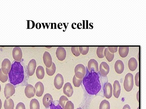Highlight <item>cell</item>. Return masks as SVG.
Instances as JSON below:
<instances>
[{"mask_svg":"<svg viewBox=\"0 0 146 109\" xmlns=\"http://www.w3.org/2000/svg\"><path fill=\"white\" fill-rule=\"evenodd\" d=\"M110 105L108 101L104 100L100 103L99 109H110Z\"/></svg>","mask_w":146,"mask_h":109,"instance_id":"obj_28","label":"cell"},{"mask_svg":"<svg viewBox=\"0 0 146 109\" xmlns=\"http://www.w3.org/2000/svg\"><path fill=\"white\" fill-rule=\"evenodd\" d=\"M76 109H82L81 108H78Z\"/></svg>","mask_w":146,"mask_h":109,"instance_id":"obj_44","label":"cell"},{"mask_svg":"<svg viewBox=\"0 0 146 109\" xmlns=\"http://www.w3.org/2000/svg\"><path fill=\"white\" fill-rule=\"evenodd\" d=\"M105 47H98L97 49V54L98 57L100 58H102L104 57V50Z\"/></svg>","mask_w":146,"mask_h":109,"instance_id":"obj_31","label":"cell"},{"mask_svg":"<svg viewBox=\"0 0 146 109\" xmlns=\"http://www.w3.org/2000/svg\"><path fill=\"white\" fill-rule=\"evenodd\" d=\"M104 95L106 98L109 99L112 96L113 89L111 84L107 83L105 84L104 87Z\"/></svg>","mask_w":146,"mask_h":109,"instance_id":"obj_12","label":"cell"},{"mask_svg":"<svg viewBox=\"0 0 146 109\" xmlns=\"http://www.w3.org/2000/svg\"><path fill=\"white\" fill-rule=\"evenodd\" d=\"M82 79L77 78L75 75L73 77V83L76 87H79L81 85Z\"/></svg>","mask_w":146,"mask_h":109,"instance_id":"obj_30","label":"cell"},{"mask_svg":"<svg viewBox=\"0 0 146 109\" xmlns=\"http://www.w3.org/2000/svg\"><path fill=\"white\" fill-rule=\"evenodd\" d=\"M136 97L138 101L139 102V91H138L137 93Z\"/></svg>","mask_w":146,"mask_h":109,"instance_id":"obj_41","label":"cell"},{"mask_svg":"<svg viewBox=\"0 0 146 109\" xmlns=\"http://www.w3.org/2000/svg\"><path fill=\"white\" fill-rule=\"evenodd\" d=\"M74 104L71 101H68L66 103L64 109H74Z\"/></svg>","mask_w":146,"mask_h":109,"instance_id":"obj_35","label":"cell"},{"mask_svg":"<svg viewBox=\"0 0 146 109\" xmlns=\"http://www.w3.org/2000/svg\"><path fill=\"white\" fill-rule=\"evenodd\" d=\"M15 88L13 85L10 83L6 84L4 88V94L6 99L12 96L15 93Z\"/></svg>","mask_w":146,"mask_h":109,"instance_id":"obj_5","label":"cell"},{"mask_svg":"<svg viewBox=\"0 0 146 109\" xmlns=\"http://www.w3.org/2000/svg\"><path fill=\"white\" fill-rule=\"evenodd\" d=\"M113 95L117 98L119 97L121 93V88L119 82L116 80L114 81L113 84Z\"/></svg>","mask_w":146,"mask_h":109,"instance_id":"obj_18","label":"cell"},{"mask_svg":"<svg viewBox=\"0 0 146 109\" xmlns=\"http://www.w3.org/2000/svg\"><path fill=\"white\" fill-rule=\"evenodd\" d=\"M129 51V47H120L119 49V53L122 58L126 57L128 54Z\"/></svg>","mask_w":146,"mask_h":109,"instance_id":"obj_23","label":"cell"},{"mask_svg":"<svg viewBox=\"0 0 146 109\" xmlns=\"http://www.w3.org/2000/svg\"><path fill=\"white\" fill-rule=\"evenodd\" d=\"M36 64L35 59H32L29 62L27 67V72L30 76H33L34 74Z\"/></svg>","mask_w":146,"mask_h":109,"instance_id":"obj_11","label":"cell"},{"mask_svg":"<svg viewBox=\"0 0 146 109\" xmlns=\"http://www.w3.org/2000/svg\"><path fill=\"white\" fill-rule=\"evenodd\" d=\"M89 48V47H79L80 52L83 55H86L88 52Z\"/></svg>","mask_w":146,"mask_h":109,"instance_id":"obj_34","label":"cell"},{"mask_svg":"<svg viewBox=\"0 0 146 109\" xmlns=\"http://www.w3.org/2000/svg\"><path fill=\"white\" fill-rule=\"evenodd\" d=\"M50 106V109H63L59 104L56 105L52 102H51Z\"/></svg>","mask_w":146,"mask_h":109,"instance_id":"obj_36","label":"cell"},{"mask_svg":"<svg viewBox=\"0 0 146 109\" xmlns=\"http://www.w3.org/2000/svg\"><path fill=\"white\" fill-rule=\"evenodd\" d=\"M12 55L14 60L16 61H20L22 57V52L21 48L19 47H15L13 49Z\"/></svg>","mask_w":146,"mask_h":109,"instance_id":"obj_7","label":"cell"},{"mask_svg":"<svg viewBox=\"0 0 146 109\" xmlns=\"http://www.w3.org/2000/svg\"><path fill=\"white\" fill-rule=\"evenodd\" d=\"M35 92V89L33 85L30 84L26 85L25 89V93L27 98H30L34 97Z\"/></svg>","mask_w":146,"mask_h":109,"instance_id":"obj_10","label":"cell"},{"mask_svg":"<svg viewBox=\"0 0 146 109\" xmlns=\"http://www.w3.org/2000/svg\"><path fill=\"white\" fill-rule=\"evenodd\" d=\"M43 60L44 64L47 67L50 68L52 65V56L47 51L44 52L43 56Z\"/></svg>","mask_w":146,"mask_h":109,"instance_id":"obj_13","label":"cell"},{"mask_svg":"<svg viewBox=\"0 0 146 109\" xmlns=\"http://www.w3.org/2000/svg\"><path fill=\"white\" fill-rule=\"evenodd\" d=\"M53 101V99L51 94L47 93L44 95L43 99V102L46 108H49Z\"/></svg>","mask_w":146,"mask_h":109,"instance_id":"obj_19","label":"cell"},{"mask_svg":"<svg viewBox=\"0 0 146 109\" xmlns=\"http://www.w3.org/2000/svg\"><path fill=\"white\" fill-rule=\"evenodd\" d=\"M88 68L89 72L93 70L97 73L99 71L98 62L94 59H91L88 62Z\"/></svg>","mask_w":146,"mask_h":109,"instance_id":"obj_14","label":"cell"},{"mask_svg":"<svg viewBox=\"0 0 146 109\" xmlns=\"http://www.w3.org/2000/svg\"><path fill=\"white\" fill-rule=\"evenodd\" d=\"M137 109H139V107Z\"/></svg>","mask_w":146,"mask_h":109,"instance_id":"obj_45","label":"cell"},{"mask_svg":"<svg viewBox=\"0 0 146 109\" xmlns=\"http://www.w3.org/2000/svg\"><path fill=\"white\" fill-rule=\"evenodd\" d=\"M71 51L73 54L76 56H79L80 54L79 50V47H71Z\"/></svg>","mask_w":146,"mask_h":109,"instance_id":"obj_32","label":"cell"},{"mask_svg":"<svg viewBox=\"0 0 146 109\" xmlns=\"http://www.w3.org/2000/svg\"><path fill=\"white\" fill-rule=\"evenodd\" d=\"M35 87L36 90V96L38 97L42 96L44 90V87L43 84L40 81H38L35 84Z\"/></svg>","mask_w":146,"mask_h":109,"instance_id":"obj_17","label":"cell"},{"mask_svg":"<svg viewBox=\"0 0 146 109\" xmlns=\"http://www.w3.org/2000/svg\"><path fill=\"white\" fill-rule=\"evenodd\" d=\"M30 109H40V104L37 99H32L30 103Z\"/></svg>","mask_w":146,"mask_h":109,"instance_id":"obj_26","label":"cell"},{"mask_svg":"<svg viewBox=\"0 0 146 109\" xmlns=\"http://www.w3.org/2000/svg\"><path fill=\"white\" fill-rule=\"evenodd\" d=\"M64 94L68 97H70L74 93V89L71 84L69 82L66 83L64 86L63 89Z\"/></svg>","mask_w":146,"mask_h":109,"instance_id":"obj_16","label":"cell"},{"mask_svg":"<svg viewBox=\"0 0 146 109\" xmlns=\"http://www.w3.org/2000/svg\"><path fill=\"white\" fill-rule=\"evenodd\" d=\"M64 83V79L62 76L58 74L55 77L54 80V84L55 87L58 89H61Z\"/></svg>","mask_w":146,"mask_h":109,"instance_id":"obj_8","label":"cell"},{"mask_svg":"<svg viewBox=\"0 0 146 109\" xmlns=\"http://www.w3.org/2000/svg\"><path fill=\"white\" fill-rule=\"evenodd\" d=\"M68 101L67 97L64 95H62L59 99V103L63 109H64L66 104Z\"/></svg>","mask_w":146,"mask_h":109,"instance_id":"obj_29","label":"cell"},{"mask_svg":"<svg viewBox=\"0 0 146 109\" xmlns=\"http://www.w3.org/2000/svg\"><path fill=\"white\" fill-rule=\"evenodd\" d=\"M110 71V67L107 63L106 62H102L100 65V74L104 76L107 75Z\"/></svg>","mask_w":146,"mask_h":109,"instance_id":"obj_15","label":"cell"},{"mask_svg":"<svg viewBox=\"0 0 146 109\" xmlns=\"http://www.w3.org/2000/svg\"><path fill=\"white\" fill-rule=\"evenodd\" d=\"M115 68L117 73L121 74L124 70V66L123 62L120 60H117L115 64Z\"/></svg>","mask_w":146,"mask_h":109,"instance_id":"obj_20","label":"cell"},{"mask_svg":"<svg viewBox=\"0 0 146 109\" xmlns=\"http://www.w3.org/2000/svg\"><path fill=\"white\" fill-rule=\"evenodd\" d=\"M8 79V75L4 74L2 72L1 69H0V80L2 83H4Z\"/></svg>","mask_w":146,"mask_h":109,"instance_id":"obj_33","label":"cell"},{"mask_svg":"<svg viewBox=\"0 0 146 109\" xmlns=\"http://www.w3.org/2000/svg\"><path fill=\"white\" fill-rule=\"evenodd\" d=\"M117 47H108V49L110 52L113 54L117 52Z\"/></svg>","mask_w":146,"mask_h":109,"instance_id":"obj_39","label":"cell"},{"mask_svg":"<svg viewBox=\"0 0 146 109\" xmlns=\"http://www.w3.org/2000/svg\"><path fill=\"white\" fill-rule=\"evenodd\" d=\"M4 106L5 109H13L14 107V103L13 100L9 98L5 100Z\"/></svg>","mask_w":146,"mask_h":109,"instance_id":"obj_22","label":"cell"},{"mask_svg":"<svg viewBox=\"0 0 146 109\" xmlns=\"http://www.w3.org/2000/svg\"><path fill=\"white\" fill-rule=\"evenodd\" d=\"M86 68V74L84 78L83 83L89 94L96 95L101 90L102 85L98 73L92 70L89 72Z\"/></svg>","mask_w":146,"mask_h":109,"instance_id":"obj_1","label":"cell"},{"mask_svg":"<svg viewBox=\"0 0 146 109\" xmlns=\"http://www.w3.org/2000/svg\"><path fill=\"white\" fill-rule=\"evenodd\" d=\"M2 106V102L1 99L0 98V109H1Z\"/></svg>","mask_w":146,"mask_h":109,"instance_id":"obj_42","label":"cell"},{"mask_svg":"<svg viewBox=\"0 0 146 109\" xmlns=\"http://www.w3.org/2000/svg\"><path fill=\"white\" fill-rule=\"evenodd\" d=\"M133 76L129 73L125 76L124 83V88L127 92H130L133 88Z\"/></svg>","mask_w":146,"mask_h":109,"instance_id":"obj_3","label":"cell"},{"mask_svg":"<svg viewBox=\"0 0 146 109\" xmlns=\"http://www.w3.org/2000/svg\"><path fill=\"white\" fill-rule=\"evenodd\" d=\"M104 53V56L108 62H111L113 60L114 57V54L111 53L109 51L108 48L105 49Z\"/></svg>","mask_w":146,"mask_h":109,"instance_id":"obj_25","label":"cell"},{"mask_svg":"<svg viewBox=\"0 0 146 109\" xmlns=\"http://www.w3.org/2000/svg\"><path fill=\"white\" fill-rule=\"evenodd\" d=\"M8 76L9 81L13 85H16L22 82L24 79V70L20 62L16 61L13 63Z\"/></svg>","mask_w":146,"mask_h":109,"instance_id":"obj_2","label":"cell"},{"mask_svg":"<svg viewBox=\"0 0 146 109\" xmlns=\"http://www.w3.org/2000/svg\"><path fill=\"white\" fill-rule=\"evenodd\" d=\"M128 66L129 69L131 71H134L136 69L138 63L135 58L132 57L130 58L128 62Z\"/></svg>","mask_w":146,"mask_h":109,"instance_id":"obj_21","label":"cell"},{"mask_svg":"<svg viewBox=\"0 0 146 109\" xmlns=\"http://www.w3.org/2000/svg\"><path fill=\"white\" fill-rule=\"evenodd\" d=\"M11 63L10 60L7 58L4 59L2 62L1 68L3 74L8 75L11 68Z\"/></svg>","mask_w":146,"mask_h":109,"instance_id":"obj_6","label":"cell"},{"mask_svg":"<svg viewBox=\"0 0 146 109\" xmlns=\"http://www.w3.org/2000/svg\"><path fill=\"white\" fill-rule=\"evenodd\" d=\"M135 85L136 86H139V72H138L136 74L135 77Z\"/></svg>","mask_w":146,"mask_h":109,"instance_id":"obj_37","label":"cell"},{"mask_svg":"<svg viewBox=\"0 0 146 109\" xmlns=\"http://www.w3.org/2000/svg\"><path fill=\"white\" fill-rule=\"evenodd\" d=\"M1 84H0V92H1Z\"/></svg>","mask_w":146,"mask_h":109,"instance_id":"obj_43","label":"cell"},{"mask_svg":"<svg viewBox=\"0 0 146 109\" xmlns=\"http://www.w3.org/2000/svg\"><path fill=\"white\" fill-rule=\"evenodd\" d=\"M45 72L44 68L42 66H39L36 69V75L38 78L42 79L44 76Z\"/></svg>","mask_w":146,"mask_h":109,"instance_id":"obj_24","label":"cell"},{"mask_svg":"<svg viewBox=\"0 0 146 109\" xmlns=\"http://www.w3.org/2000/svg\"><path fill=\"white\" fill-rule=\"evenodd\" d=\"M75 75L80 79H83L86 73V70L85 66L83 64H78L75 68Z\"/></svg>","mask_w":146,"mask_h":109,"instance_id":"obj_4","label":"cell"},{"mask_svg":"<svg viewBox=\"0 0 146 109\" xmlns=\"http://www.w3.org/2000/svg\"><path fill=\"white\" fill-rule=\"evenodd\" d=\"M16 109H26L25 104L22 102L18 103L17 104Z\"/></svg>","mask_w":146,"mask_h":109,"instance_id":"obj_38","label":"cell"},{"mask_svg":"<svg viewBox=\"0 0 146 109\" xmlns=\"http://www.w3.org/2000/svg\"><path fill=\"white\" fill-rule=\"evenodd\" d=\"M56 55L58 60L63 61L66 58V53L65 49L62 47H59L57 49Z\"/></svg>","mask_w":146,"mask_h":109,"instance_id":"obj_9","label":"cell"},{"mask_svg":"<svg viewBox=\"0 0 146 109\" xmlns=\"http://www.w3.org/2000/svg\"><path fill=\"white\" fill-rule=\"evenodd\" d=\"M56 70V67L54 63L52 62V65L50 68L46 67V71L47 74L49 76L53 75L55 72Z\"/></svg>","mask_w":146,"mask_h":109,"instance_id":"obj_27","label":"cell"},{"mask_svg":"<svg viewBox=\"0 0 146 109\" xmlns=\"http://www.w3.org/2000/svg\"><path fill=\"white\" fill-rule=\"evenodd\" d=\"M122 109H131V108L129 104H126L123 107Z\"/></svg>","mask_w":146,"mask_h":109,"instance_id":"obj_40","label":"cell"}]
</instances>
